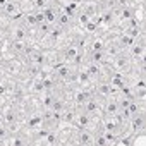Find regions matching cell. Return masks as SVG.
<instances>
[{
  "instance_id": "6da1fadb",
  "label": "cell",
  "mask_w": 146,
  "mask_h": 146,
  "mask_svg": "<svg viewBox=\"0 0 146 146\" xmlns=\"http://www.w3.org/2000/svg\"><path fill=\"white\" fill-rule=\"evenodd\" d=\"M53 74H55V78L58 81H67V79H70L72 70H70V67L67 64H60V65H57L53 69Z\"/></svg>"
},
{
  "instance_id": "7a4b0ae2",
  "label": "cell",
  "mask_w": 146,
  "mask_h": 146,
  "mask_svg": "<svg viewBox=\"0 0 146 146\" xmlns=\"http://www.w3.org/2000/svg\"><path fill=\"white\" fill-rule=\"evenodd\" d=\"M112 65L115 70H120V72H125L127 67H129V57H125L124 53H119L117 57L112 58Z\"/></svg>"
},
{
  "instance_id": "3957f363",
  "label": "cell",
  "mask_w": 146,
  "mask_h": 146,
  "mask_svg": "<svg viewBox=\"0 0 146 146\" xmlns=\"http://www.w3.org/2000/svg\"><path fill=\"white\" fill-rule=\"evenodd\" d=\"M144 125H146V120H144V112L139 110L136 115H132V129L136 134L143 132L144 131Z\"/></svg>"
},
{
  "instance_id": "277c9868",
  "label": "cell",
  "mask_w": 146,
  "mask_h": 146,
  "mask_svg": "<svg viewBox=\"0 0 146 146\" xmlns=\"http://www.w3.org/2000/svg\"><path fill=\"white\" fill-rule=\"evenodd\" d=\"M76 143L78 144H84V146H88V144H93L95 143V134L93 132H90V131H86L84 127L78 132V136H76Z\"/></svg>"
},
{
  "instance_id": "5b68a950",
  "label": "cell",
  "mask_w": 146,
  "mask_h": 146,
  "mask_svg": "<svg viewBox=\"0 0 146 146\" xmlns=\"http://www.w3.org/2000/svg\"><path fill=\"white\" fill-rule=\"evenodd\" d=\"M11 50H12L16 55H24V53H29V52H31V50H28L26 41H21V40H12Z\"/></svg>"
},
{
  "instance_id": "8992f818",
  "label": "cell",
  "mask_w": 146,
  "mask_h": 146,
  "mask_svg": "<svg viewBox=\"0 0 146 146\" xmlns=\"http://www.w3.org/2000/svg\"><path fill=\"white\" fill-rule=\"evenodd\" d=\"M43 14H45V23H48V24H52V26L57 23L58 12H57L55 7H45V9H43Z\"/></svg>"
},
{
  "instance_id": "52a82bcc",
  "label": "cell",
  "mask_w": 146,
  "mask_h": 146,
  "mask_svg": "<svg viewBox=\"0 0 146 146\" xmlns=\"http://www.w3.org/2000/svg\"><path fill=\"white\" fill-rule=\"evenodd\" d=\"M70 21H72V12H58L57 16V26H60L62 29L70 26Z\"/></svg>"
},
{
  "instance_id": "ba28073f",
  "label": "cell",
  "mask_w": 146,
  "mask_h": 146,
  "mask_svg": "<svg viewBox=\"0 0 146 146\" xmlns=\"http://www.w3.org/2000/svg\"><path fill=\"white\" fill-rule=\"evenodd\" d=\"M26 38H28V31H26V28H24V26L17 24V26H14V28H12V40L26 41Z\"/></svg>"
},
{
  "instance_id": "9c48e42d",
  "label": "cell",
  "mask_w": 146,
  "mask_h": 146,
  "mask_svg": "<svg viewBox=\"0 0 146 146\" xmlns=\"http://www.w3.org/2000/svg\"><path fill=\"white\" fill-rule=\"evenodd\" d=\"M119 112H120L119 102H117V100H107V105H105V115H119Z\"/></svg>"
},
{
  "instance_id": "30bf717a",
  "label": "cell",
  "mask_w": 146,
  "mask_h": 146,
  "mask_svg": "<svg viewBox=\"0 0 146 146\" xmlns=\"http://www.w3.org/2000/svg\"><path fill=\"white\" fill-rule=\"evenodd\" d=\"M78 53H79V46H78L76 43H70V45L64 50V58H65L67 62H69V60L72 62V60H74V57H76Z\"/></svg>"
},
{
  "instance_id": "8fae6325",
  "label": "cell",
  "mask_w": 146,
  "mask_h": 146,
  "mask_svg": "<svg viewBox=\"0 0 146 146\" xmlns=\"http://www.w3.org/2000/svg\"><path fill=\"white\" fill-rule=\"evenodd\" d=\"M103 53H105V57H117L119 53H122V48H120V45L119 43H112V45H105V50H103Z\"/></svg>"
},
{
  "instance_id": "7c38bea8",
  "label": "cell",
  "mask_w": 146,
  "mask_h": 146,
  "mask_svg": "<svg viewBox=\"0 0 146 146\" xmlns=\"http://www.w3.org/2000/svg\"><path fill=\"white\" fill-rule=\"evenodd\" d=\"M17 11H19V5H17L16 2H11V0H9V2L2 7V14H4V16H7V17H12Z\"/></svg>"
},
{
  "instance_id": "4fadbf2b",
  "label": "cell",
  "mask_w": 146,
  "mask_h": 146,
  "mask_svg": "<svg viewBox=\"0 0 146 146\" xmlns=\"http://www.w3.org/2000/svg\"><path fill=\"white\" fill-rule=\"evenodd\" d=\"M96 93H98L100 98H110L112 96V84H105V83L98 84L96 86Z\"/></svg>"
},
{
  "instance_id": "5bb4252c",
  "label": "cell",
  "mask_w": 146,
  "mask_h": 146,
  "mask_svg": "<svg viewBox=\"0 0 146 146\" xmlns=\"http://www.w3.org/2000/svg\"><path fill=\"white\" fill-rule=\"evenodd\" d=\"M5 70L9 72V74H14V76H17L19 72L23 70V67H21V64H19L17 60H9V62L5 64Z\"/></svg>"
},
{
  "instance_id": "9a60e30c",
  "label": "cell",
  "mask_w": 146,
  "mask_h": 146,
  "mask_svg": "<svg viewBox=\"0 0 146 146\" xmlns=\"http://www.w3.org/2000/svg\"><path fill=\"white\" fill-rule=\"evenodd\" d=\"M29 57V64H36V65H43V62H45V57H43V53L41 52H38V50H33V52H29L28 53Z\"/></svg>"
},
{
  "instance_id": "2e32d148",
  "label": "cell",
  "mask_w": 146,
  "mask_h": 146,
  "mask_svg": "<svg viewBox=\"0 0 146 146\" xmlns=\"http://www.w3.org/2000/svg\"><path fill=\"white\" fill-rule=\"evenodd\" d=\"M91 96H93V95H91L90 91H84V90L78 91V93H76V105L83 108V105H84V103H86V102H88Z\"/></svg>"
},
{
  "instance_id": "e0dca14e",
  "label": "cell",
  "mask_w": 146,
  "mask_h": 146,
  "mask_svg": "<svg viewBox=\"0 0 146 146\" xmlns=\"http://www.w3.org/2000/svg\"><path fill=\"white\" fill-rule=\"evenodd\" d=\"M83 112H84V113H88V115H90V113L98 112V103H96V100H95L93 96H91L84 105H83Z\"/></svg>"
},
{
  "instance_id": "ac0fdd59",
  "label": "cell",
  "mask_w": 146,
  "mask_h": 146,
  "mask_svg": "<svg viewBox=\"0 0 146 146\" xmlns=\"http://www.w3.org/2000/svg\"><path fill=\"white\" fill-rule=\"evenodd\" d=\"M129 48H131V57H134V58H139V57L144 55V45H139L137 41L132 43Z\"/></svg>"
},
{
  "instance_id": "d6986e66",
  "label": "cell",
  "mask_w": 146,
  "mask_h": 146,
  "mask_svg": "<svg viewBox=\"0 0 146 146\" xmlns=\"http://www.w3.org/2000/svg\"><path fill=\"white\" fill-rule=\"evenodd\" d=\"M132 16H134V11H132L129 5L119 9V17H120L122 21H129V19H132Z\"/></svg>"
},
{
  "instance_id": "ffe728a7",
  "label": "cell",
  "mask_w": 146,
  "mask_h": 146,
  "mask_svg": "<svg viewBox=\"0 0 146 146\" xmlns=\"http://www.w3.org/2000/svg\"><path fill=\"white\" fill-rule=\"evenodd\" d=\"M86 72L90 74V78H91V79H96V78L100 76V65H98V64H93V62H91V64L88 65Z\"/></svg>"
},
{
  "instance_id": "44dd1931",
  "label": "cell",
  "mask_w": 146,
  "mask_h": 146,
  "mask_svg": "<svg viewBox=\"0 0 146 146\" xmlns=\"http://www.w3.org/2000/svg\"><path fill=\"white\" fill-rule=\"evenodd\" d=\"M132 43H134V38H131L127 33H125V35H122V36L119 38V45H120V48H122V50H124V48H129Z\"/></svg>"
},
{
  "instance_id": "7402d4cb",
  "label": "cell",
  "mask_w": 146,
  "mask_h": 146,
  "mask_svg": "<svg viewBox=\"0 0 146 146\" xmlns=\"http://www.w3.org/2000/svg\"><path fill=\"white\" fill-rule=\"evenodd\" d=\"M105 53L103 52H93L91 53V57H90V62H93V64H98V65H102L103 62H105Z\"/></svg>"
},
{
  "instance_id": "603a6c76",
  "label": "cell",
  "mask_w": 146,
  "mask_h": 146,
  "mask_svg": "<svg viewBox=\"0 0 146 146\" xmlns=\"http://www.w3.org/2000/svg\"><path fill=\"white\" fill-rule=\"evenodd\" d=\"M12 122H17V120H16V112H14L12 108H7V110L4 112V124L9 125V124H12Z\"/></svg>"
},
{
  "instance_id": "cb8c5ba5",
  "label": "cell",
  "mask_w": 146,
  "mask_h": 146,
  "mask_svg": "<svg viewBox=\"0 0 146 146\" xmlns=\"http://www.w3.org/2000/svg\"><path fill=\"white\" fill-rule=\"evenodd\" d=\"M105 45H107V43L98 38V40H95V41L91 43V50H93V52H103V50H105Z\"/></svg>"
},
{
  "instance_id": "d4e9b609",
  "label": "cell",
  "mask_w": 146,
  "mask_h": 146,
  "mask_svg": "<svg viewBox=\"0 0 146 146\" xmlns=\"http://www.w3.org/2000/svg\"><path fill=\"white\" fill-rule=\"evenodd\" d=\"M64 102L60 100V98H53V102H52V110L53 112H60L62 113V110H64Z\"/></svg>"
},
{
  "instance_id": "484cf974",
  "label": "cell",
  "mask_w": 146,
  "mask_h": 146,
  "mask_svg": "<svg viewBox=\"0 0 146 146\" xmlns=\"http://www.w3.org/2000/svg\"><path fill=\"white\" fill-rule=\"evenodd\" d=\"M43 143H45V144H57V143H58V136H57L55 132H48L46 137L43 139Z\"/></svg>"
},
{
  "instance_id": "4316f807",
  "label": "cell",
  "mask_w": 146,
  "mask_h": 146,
  "mask_svg": "<svg viewBox=\"0 0 146 146\" xmlns=\"http://www.w3.org/2000/svg\"><path fill=\"white\" fill-rule=\"evenodd\" d=\"M88 122H90V119H88V113H81L79 117H78V125H79V129H83V127H86L88 125Z\"/></svg>"
},
{
  "instance_id": "83f0119b",
  "label": "cell",
  "mask_w": 146,
  "mask_h": 146,
  "mask_svg": "<svg viewBox=\"0 0 146 146\" xmlns=\"http://www.w3.org/2000/svg\"><path fill=\"white\" fill-rule=\"evenodd\" d=\"M103 136H105V139H107L108 144H115V143H117V136H115V132H112V131H105Z\"/></svg>"
},
{
  "instance_id": "f1b7e54d",
  "label": "cell",
  "mask_w": 146,
  "mask_h": 146,
  "mask_svg": "<svg viewBox=\"0 0 146 146\" xmlns=\"http://www.w3.org/2000/svg\"><path fill=\"white\" fill-rule=\"evenodd\" d=\"M11 137V132L7 129V125H0V143H4V139H9Z\"/></svg>"
},
{
  "instance_id": "f546056e",
  "label": "cell",
  "mask_w": 146,
  "mask_h": 146,
  "mask_svg": "<svg viewBox=\"0 0 146 146\" xmlns=\"http://www.w3.org/2000/svg\"><path fill=\"white\" fill-rule=\"evenodd\" d=\"M74 119H76L74 112H69V110H62V120H64V122H72Z\"/></svg>"
},
{
  "instance_id": "4dcf8cb0",
  "label": "cell",
  "mask_w": 146,
  "mask_h": 146,
  "mask_svg": "<svg viewBox=\"0 0 146 146\" xmlns=\"http://www.w3.org/2000/svg\"><path fill=\"white\" fill-rule=\"evenodd\" d=\"M48 35H50L52 38H55V40H57V38H60V36H62V28H60V26H52V29H50V33H48Z\"/></svg>"
},
{
  "instance_id": "1f68e13d",
  "label": "cell",
  "mask_w": 146,
  "mask_h": 146,
  "mask_svg": "<svg viewBox=\"0 0 146 146\" xmlns=\"http://www.w3.org/2000/svg\"><path fill=\"white\" fill-rule=\"evenodd\" d=\"M11 144H14V146H21V144H28V141H26L24 136H14L12 141H11Z\"/></svg>"
},
{
  "instance_id": "d6a6232c",
  "label": "cell",
  "mask_w": 146,
  "mask_h": 146,
  "mask_svg": "<svg viewBox=\"0 0 146 146\" xmlns=\"http://www.w3.org/2000/svg\"><path fill=\"white\" fill-rule=\"evenodd\" d=\"M24 23H26L28 26H38L35 14H26V16H24Z\"/></svg>"
},
{
  "instance_id": "836d02e7",
  "label": "cell",
  "mask_w": 146,
  "mask_h": 146,
  "mask_svg": "<svg viewBox=\"0 0 146 146\" xmlns=\"http://www.w3.org/2000/svg\"><path fill=\"white\" fill-rule=\"evenodd\" d=\"M33 7L36 11H43L46 7V0H33Z\"/></svg>"
},
{
  "instance_id": "e575fe53",
  "label": "cell",
  "mask_w": 146,
  "mask_h": 146,
  "mask_svg": "<svg viewBox=\"0 0 146 146\" xmlns=\"http://www.w3.org/2000/svg\"><path fill=\"white\" fill-rule=\"evenodd\" d=\"M93 144H100V146H105V144H108V143H107L105 136H103V134H100V136H95V143H93Z\"/></svg>"
},
{
  "instance_id": "d590c367",
  "label": "cell",
  "mask_w": 146,
  "mask_h": 146,
  "mask_svg": "<svg viewBox=\"0 0 146 146\" xmlns=\"http://www.w3.org/2000/svg\"><path fill=\"white\" fill-rule=\"evenodd\" d=\"M35 17H36L38 26H40L41 23H45V14H43V11H36V12H35Z\"/></svg>"
},
{
  "instance_id": "8d00e7d4",
  "label": "cell",
  "mask_w": 146,
  "mask_h": 146,
  "mask_svg": "<svg viewBox=\"0 0 146 146\" xmlns=\"http://www.w3.org/2000/svg\"><path fill=\"white\" fill-rule=\"evenodd\" d=\"M79 81H81V83H88V81H91V78H90V74H88L86 70H81V72H79Z\"/></svg>"
},
{
  "instance_id": "74e56055",
  "label": "cell",
  "mask_w": 146,
  "mask_h": 146,
  "mask_svg": "<svg viewBox=\"0 0 146 146\" xmlns=\"http://www.w3.org/2000/svg\"><path fill=\"white\" fill-rule=\"evenodd\" d=\"M113 4H115L119 9H122V7H127V5H129V0H113Z\"/></svg>"
},
{
  "instance_id": "f35d334b",
  "label": "cell",
  "mask_w": 146,
  "mask_h": 146,
  "mask_svg": "<svg viewBox=\"0 0 146 146\" xmlns=\"http://www.w3.org/2000/svg\"><path fill=\"white\" fill-rule=\"evenodd\" d=\"M136 90H144V78H143V74H141V78L136 83Z\"/></svg>"
},
{
  "instance_id": "ab89813d",
  "label": "cell",
  "mask_w": 146,
  "mask_h": 146,
  "mask_svg": "<svg viewBox=\"0 0 146 146\" xmlns=\"http://www.w3.org/2000/svg\"><path fill=\"white\" fill-rule=\"evenodd\" d=\"M7 93V84H4L2 81H0V96H4Z\"/></svg>"
},
{
  "instance_id": "60d3db41",
  "label": "cell",
  "mask_w": 146,
  "mask_h": 146,
  "mask_svg": "<svg viewBox=\"0 0 146 146\" xmlns=\"http://www.w3.org/2000/svg\"><path fill=\"white\" fill-rule=\"evenodd\" d=\"M81 23H83V24H88V16H86L84 12L81 14Z\"/></svg>"
},
{
  "instance_id": "b9f144b4",
  "label": "cell",
  "mask_w": 146,
  "mask_h": 146,
  "mask_svg": "<svg viewBox=\"0 0 146 146\" xmlns=\"http://www.w3.org/2000/svg\"><path fill=\"white\" fill-rule=\"evenodd\" d=\"M119 144H131V139L129 137H125V139H120V141H117Z\"/></svg>"
},
{
  "instance_id": "7bdbcfd3",
  "label": "cell",
  "mask_w": 146,
  "mask_h": 146,
  "mask_svg": "<svg viewBox=\"0 0 146 146\" xmlns=\"http://www.w3.org/2000/svg\"><path fill=\"white\" fill-rule=\"evenodd\" d=\"M7 2H9V0H0V9H2V7L7 4Z\"/></svg>"
},
{
  "instance_id": "ee69618b",
  "label": "cell",
  "mask_w": 146,
  "mask_h": 146,
  "mask_svg": "<svg viewBox=\"0 0 146 146\" xmlns=\"http://www.w3.org/2000/svg\"><path fill=\"white\" fill-rule=\"evenodd\" d=\"M0 125H4V113L0 112Z\"/></svg>"
},
{
  "instance_id": "f6af8a7d",
  "label": "cell",
  "mask_w": 146,
  "mask_h": 146,
  "mask_svg": "<svg viewBox=\"0 0 146 146\" xmlns=\"http://www.w3.org/2000/svg\"><path fill=\"white\" fill-rule=\"evenodd\" d=\"M2 48H4V40L0 38V50H2Z\"/></svg>"
},
{
  "instance_id": "bcb514c9",
  "label": "cell",
  "mask_w": 146,
  "mask_h": 146,
  "mask_svg": "<svg viewBox=\"0 0 146 146\" xmlns=\"http://www.w3.org/2000/svg\"><path fill=\"white\" fill-rule=\"evenodd\" d=\"M0 81H2V74H0Z\"/></svg>"
},
{
  "instance_id": "7dc6e473",
  "label": "cell",
  "mask_w": 146,
  "mask_h": 146,
  "mask_svg": "<svg viewBox=\"0 0 146 146\" xmlns=\"http://www.w3.org/2000/svg\"><path fill=\"white\" fill-rule=\"evenodd\" d=\"M46 2H48V0H46Z\"/></svg>"
}]
</instances>
